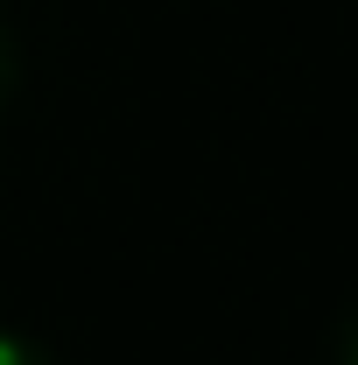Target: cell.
Wrapping results in <instances>:
<instances>
[{"label": "cell", "mask_w": 358, "mask_h": 365, "mask_svg": "<svg viewBox=\"0 0 358 365\" xmlns=\"http://www.w3.org/2000/svg\"><path fill=\"white\" fill-rule=\"evenodd\" d=\"M337 365H358V302H344L337 317Z\"/></svg>", "instance_id": "3957f363"}, {"label": "cell", "mask_w": 358, "mask_h": 365, "mask_svg": "<svg viewBox=\"0 0 358 365\" xmlns=\"http://www.w3.org/2000/svg\"><path fill=\"white\" fill-rule=\"evenodd\" d=\"M0 365H56L43 344H29V337H14V330H0Z\"/></svg>", "instance_id": "7a4b0ae2"}, {"label": "cell", "mask_w": 358, "mask_h": 365, "mask_svg": "<svg viewBox=\"0 0 358 365\" xmlns=\"http://www.w3.org/2000/svg\"><path fill=\"white\" fill-rule=\"evenodd\" d=\"M21 85V43H14V29H7V14H0V106L14 98Z\"/></svg>", "instance_id": "6da1fadb"}]
</instances>
